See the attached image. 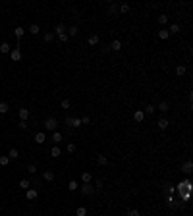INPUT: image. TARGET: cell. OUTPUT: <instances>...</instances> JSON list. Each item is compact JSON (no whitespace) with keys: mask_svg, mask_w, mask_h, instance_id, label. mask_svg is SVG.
<instances>
[{"mask_svg":"<svg viewBox=\"0 0 193 216\" xmlns=\"http://www.w3.org/2000/svg\"><path fill=\"white\" fill-rule=\"evenodd\" d=\"M43 125H44L47 131H58V120H56V118H47V120L43 122Z\"/></svg>","mask_w":193,"mask_h":216,"instance_id":"obj_1","label":"cell"},{"mask_svg":"<svg viewBox=\"0 0 193 216\" xmlns=\"http://www.w3.org/2000/svg\"><path fill=\"white\" fill-rule=\"evenodd\" d=\"M79 191H81V195H91V193H95V185L83 183V185H79Z\"/></svg>","mask_w":193,"mask_h":216,"instance_id":"obj_2","label":"cell"},{"mask_svg":"<svg viewBox=\"0 0 193 216\" xmlns=\"http://www.w3.org/2000/svg\"><path fill=\"white\" fill-rule=\"evenodd\" d=\"M68 128H81V118H66Z\"/></svg>","mask_w":193,"mask_h":216,"instance_id":"obj_3","label":"cell"},{"mask_svg":"<svg viewBox=\"0 0 193 216\" xmlns=\"http://www.w3.org/2000/svg\"><path fill=\"white\" fill-rule=\"evenodd\" d=\"M182 172H183V174H187V176H189V174L193 172V162H191V160H186V162L182 164Z\"/></svg>","mask_w":193,"mask_h":216,"instance_id":"obj_4","label":"cell"},{"mask_svg":"<svg viewBox=\"0 0 193 216\" xmlns=\"http://www.w3.org/2000/svg\"><path fill=\"white\" fill-rule=\"evenodd\" d=\"M10 56H12V60H14V62H19V60H21V50H19V48H12V50H10Z\"/></svg>","mask_w":193,"mask_h":216,"instance_id":"obj_5","label":"cell"},{"mask_svg":"<svg viewBox=\"0 0 193 216\" xmlns=\"http://www.w3.org/2000/svg\"><path fill=\"white\" fill-rule=\"evenodd\" d=\"M166 205L170 206V209H178V206L182 205V203H178L174 197H172V195H168V197H166Z\"/></svg>","mask_w":193,"mask_h":216,"instance_id":"obj_6","label":"cell"},{"mask_svg":"<svg viewBox=\"0 0 193 216\" xmlns=\"http://www.w3.org/2000/svg\"><path fill=\"white\" fill-rule=\"evenodd\" d=\"M108 50H114V52H118V50H122V41H112V43L108 44Z\"/></svg>","mask_w":193,"mask_h":216,"instance_id":"obj_7","label":"cell"},{"mask_svg":"<svg viewBox=\"0 0 193 216\" xmlns=\"http://www.w3.org/2000/svg\"><path fill=\"white\" fill-rule=\"evenodd\" d=\"M133 120L137 122V124H141V122L145 120V112H143V110H135L133 112Z\"/></svg>","mask_w":193,"mask_h":216,"instance_id":"obj_8","label":"cell"},{"mask_svg":"<svg viewBox=\"0 0 193 216\" xmlns=\"http://www.w3.org/2000/svg\"><path fill=\"white\" fill-rule=\"evenodd\" d=\"M25 195H27V201H35L37 195H39V191H37V189H31V187H29V189L25 191Z\"/></svg>","mask_w":193,"mask_h":216,"instance_id":"obj_9","label":"cell"},{"mask_svg":"<svg viewBox=\"0 0 193 216\" xmlns=\"http://www.w3.org/2000/svg\"><path fill=\"white\" fill-rule=\"evenodd\" d=\"M66 33H68V37H77V35H79V27H77V25H72V27H68V29H66Z\"/></svg>","mask_w":193,"mask_h":216,"instance_id":"obj_10","label":"cell"},{"mask_svg":"<svg viewBox=\"0 0 193 216\" xmlns=\"http://www.w3.org/2000/svg\"><path fill=\"white\" fill-rule=\"evenodd\" d=\"M168 125H170V122H168L166 118H160V120L157 122V128H158V129H162V131H164V129H168Z\"/></svg>","mask_w":193,"mask_h":216,"instance_id":"obj_11","label":"cell"},{"mask_svg":"<svg viewBox=\"0 0 193 216\" xmlns=\"http://www.w3.org/2000/svg\"><path fill=\"white\" fill-rule=\"evenodd\" d=\"M97 164L98 166H106L108 164V156H106V154H97Z\"/></svg>","mask_w":193,"mask_h":216,"instance_id":"obj_12","label":"cell"},{"mask_svg":"<svg viewBox=\"0 0 193 216\" xmlns=\"http://www.w3.org/2000/svg\"><path fill=\"white\" fill-rule=\"evenodd\" d=\"M43 180L44 181H52L54 180V172H52V170H44L43 172Z\"/></svg>","mask_w":193,"mask_h":216,"instance_id":"obj_13","label":"cell"},{"mask_svg":"<svg viewBox=\"0 0 193 216\" xmlns=\"http://www.w3.org/2000/svg\"><path fill=\"white\" fill-rule=\"evenodd\" d=\"M44 141H47V135H44V131H41V133H37V135H35V143H37V145H43Z\"/></svg>","mask_w":193,"mask_h":216,"instance_id":"obj_14","label":"cell"},{"mask_svg":"<svg viewBox=\"0 0 193 216\" xmlns=\"http://www.w3.org/2000/svg\"><path fill=\"white\" fill-rule=\"evenodd\" d=\"M157 110H160L162 114H166L168 110H170V104H168L166 100H162V102H160V104H158V106H157Z\"/></svg>","mask_w":193,"mask_h":216,"instance_id":"obj_15","label":"cell"},{"mask_svg":"<svg viewBox=\"0 0 193 216\" xmlns=\"http://www.w3.org/2000/svg\"><path fill=\"white\" fill-rule=\"evenodd\" d=\"M108 14H110V15H116V14H118V4H116V2H110V4H108Z\"/></svg>","mask_w":193,"mask_h":216,"instance_id":"obj_16","label":"cell"},{"mask_svg":"<svg viewBox=\"0 0 193 216\" xmlns=\"http://www.w3.org/2000/svg\"><path fill=\"white\" fill-rule=\"evenodd\" d=\"M87 43H89V46H97L98 44V35H89Z\"/></svg>","mask_w":193,"mask_h":216,"instance_id":"obj_17","label":"cell"},{"mask_svg":"<svg viewBox=\"0 0 193 216\" xmlns=\"http://www.w3.org/2000/svg\"><path fill=\"white\" fill-rule=\"evenodd\" d=\"M81 181H83V183H91L93 181L91 172H83V174H81Z\"/></svg>","mask_w":193,"mask_h":216,"instance_id":"obj_18","label":"cell"},{"mask_svg":"<svg viewBox=\"0 0 193 216\" xmlns=\"http://www.w3.org/2000/svg\"><path fill=\"white\" fill-rule=\"evenodd\" d=\"M27 118H29V110L27 108H19V120L27 122Z\"/></svg>","mask_w":193,"mask_h":216,"instance_id":"obj_19","label":"cell"},{"mask_svg":"<svg viewBox=\"0 0 193 216\" xmlns=\"http://www.w3.org/2000/svg\"><path fill=\"white\" fill-rule=\"evenodd\" d=\"M10 50H12V44L10 43H2V44H0V52H2V54H8Z\"/></svg>","mask_w":193,"mask_h":216,"instance_id":"obj_20","label":"cell"},{"mask_svg":"<svg viewBox=\"0 0 193 216\" xmlns=\"http://www.w3.org/2000/svg\"><path fill=\"white\" fill-rule=\"evenodd\" d=\"M182 31V27H180V23H174V25H170V29H168V33L170 35H176V33H180Z\"/></svg>","mask_w":193,"mask_h":216,"instance_id":"obj_21","label":"cell"},{"mask_svg":"<svg viewBox=\"0 0 193 216\" xmlns=\"http://www.w3.org/2000/svg\"><path fill=\"white\" fill-rule=\"evenodd\" d=\"M60 154H62V150H60V147H58V145H54V147H52V149H50V156L58 158Z\"/></svg>","mask_w":193,"mask_h":216,"instance_id":"obj_22","label":"cell"},{"mask_svg":"<svg viewBox=\"0 0 193 216\" xmlns=\"http://www.w3.org/2000/svg\"><path fill=\"white\" fill-rule=\"evenodd\" d=\"M129 12V4H118V14H128Z\"/></svg>","mask_w":193,"mask_h":216,"instance_id":"obj_23","label":"cell"},{"mask_svg":"<svg viewBox=\"0 0 193 216\" xmlns=\"http://www.w3.org/2000/svg\"><path fill=\"white\" fill-rule=\"evenodd\" d=\"M27 31H29L31 35H39L41 33V27L37 25V23H33V25H29V29H27Z\"/></svg>","mask_w":193,"mask_h":216,"instance_id":"obj_24","label":"cell"},{"mask_svg":"<svg viewBox=\"0 0 193 216\" xmlns=\"http://www.w3.org/2000/svg\"><path fill=\"white\" fill-rule=\"evenodd\" d=\"M62 33H66V25L64 23H58V25L54 27V35H62Z\"/></svg>","mask_w":193,"mask_h":216,"instance_id":"obj_25","label":"cell"},{"mask_svg":"<svg viewBox=\"0 0 193 216\" xmlns=\"http://www.w3.org/2000/svg\"><path fill=\"white\" fill-rule=\"evenodd\" d=\"M18 185H19V187H21V189H23V191H27V189H29V187H31V181H29V180H21V181H19V183H18Z\"/></svg>","mask_w":193,"mask_h":216,"instance_id":"obj_26","label":"cell"},{"mask_svg":"<svg viewBox=\"0 0 193 216\" xmlns=\"http://www.w3.org/2000/svg\"><path fill=\"white\" fill-rule=\"evenodd\" d=\"M52 141L58 145L60 141H62V133H60V131H52Z\"/></svg>","mask_w":193,"mask_h":216,"instance_id":"obj_27","label":"cell"},{"mask_svg":"<svg viewBox=\"0 0 193 216\" xmlns=\"http://www.w3.org/2000/svg\"><path fill=\"white\" fill-rule=\"evenodd\" d=\"M18 156H19V150H18V149H10L8 158H10V160H14V158H18Z\"/></svg>","mask_w":193,"mask_h":216,"instance_id":"obj_28","label":"cell"},{"mask_svg":"<svg viewBox=\"0 0 193 216\" xmlns=\"http://www.w3.org/2000/svg\"><path fill=\"white\" fill-rule=\"evenodd\" d=\"M14 35L18 37V39H21V37L25 35V29H23V27H16V29H14Z\"/></svg>","mask_w":193,"mask_h":216,"instance_id":"obj_29","label":"cell"},{"mask_svg":"<svg viewBox=\"0 0 193 216\" xmlns=\"http://www.w3.org/2000/svg\"><path fill=\"white\" fill-rule=\"evenodd\" d=\"M68 189L70 191H77V189H79V183H77L75 180H72V181L68 183Z\"/></svg>","mask_w":193,"mask_h":216,"instance_id":"obj_30","label":"cell"},{"mask_svg":"<svg viewBox=\"0 0 193 216\" xmlns=\"http://www.w3.org/2000/svg\"><path fill=\"white\" fill-rule=\"evenodd\" d=\"M168 37H170V33H168V29H160L158 31V39H162V41H166Z\"/></svg>","mask_w":193,"mask_h":216,"instance_id":"obj_31","label":"cell"},{"mask_svg":"<svg viewBox=\"0 0 193 216\" xmlns=\"http://www.w3.org/2000/svg\"><path fill=\"white\" fill-rule=\"evenodd\" d=\"M155 110H157V106H155V104H149V106L143 110V112H145V114H149V116H153V114H155Z\"/></svg>","mask_w":193,"mask_h":216,"instance_id":"obj_32","label":"cell"},{"mask_svg":"<svg viewBox=\"0 0 193 216\" xmlns=\"http://www.w3.org/2000/svg\"><path fill=\"white\" fill-rule=\"evenodd\" d=\"M75 216H87V209H85V206H77Z\"/></svg>","mask_w":193,"mask_h":216,"instance_id":"obj_33","label":"cell"},{"mask_svg":"<svg viewBox=\"0 0 193 216\" xmlns=\"http://www.w3.org/2000/svg\"><path fill=\"white\" fill-rule=\"evenodd\" d=\"M70 106H72V102H70V100H68V99H64V100H62V102H60V108H64V110H68Z\"/></svg>","mask_w":193,"mask_h":216,"instance_id":"obj_34","label":"cell"},{"mask_svg":"<svg viewBox=\"0 0 193 216\" xmlns=\"http://www.w3.org/2000/svg\"><path fill=\"white\" fill-rule=\"evenodd\" d=\"M8 162H10V158H8V154H2V156H0V166H6Z\"/></svg>","mask_w":193,"mask_h":216,"instance_id":"obj_35","label":"cell"},{"mask_svg":"<svg viewBox=\"0 0 193 216\" xmlns=\"http://www.w3.org/2000/svg\"><path fill=\"white\" fill-rule=\"evenodd\" d=\"M8 110H10V106H8L6 102H0V114H6Z\"/></svg>","mask_w":193,"mask_h":216,"instance_id":"obj_36","label":"cell"},{"mask_svg":"<svg viewBox=\"0 0 193 216\" xmlns=\"http://www.w3.org/2000/svg\"><path fill=\"white\" fill-rule=\"evenodd\" d=\"M166 21H168V15L166 14H160V15H158V23H160V25H164Z\"/></svg>","mask_w":193,"mask_h":216,"instance_id":"obj_37","label":"cell"},{"mask_svg":"<svg viewBox=\"0 0 193 216\" xmlns=\"http://www.w3.org/2000/svg\"><path fill=\"white\" fill-rule=\"evenodd\" d=\"M176 73H178V75H183V73H186V66H183V64H182V66H178V68H176Z\"/></svg>","mask_w":193,"mask_h":216,"instance_id":"obj_38","label":"cell"},{"mask_svg":"<svg viewBox=\"0 0 193 216\" xmlns=\"http://www.w3.org/2000/svg\"><path fill=\"white\" fill-rule=\"evenodd\" d=\"M128 216H141V214H139L137 209H131V210H128Z\"/></svg>","mask_w":193,"mask_h":216,"instance_id":"obj_39","label":"cell"},{"mask_svg":"<svg viewBox=\"0 0 193 216\" xmlns=\"http://www.w3.org/2000/svg\"><path fill=\"white\" fill-rule=\"evenodd\" d=\"M89 124H91L89 116H83V118H81V125H89Z\"/></svg>","mask_w":193,"mask_h":216,"instance_id":"obj_40","label":"cell"},{"mask_svg":"<svg viewBox=\"0 0 193 216\" xmlns=\"http://www.w3.org/2000/svg\"><path fill=\"white\" fill-rule=\"evenodd\" d=\"M52 39H54V33H44V41H47V43H50Z\"/></svg>","mask_w":193,"mask_h":216,"instance_id":"obj_41","label":"cell"},{"mask_svg":"<svg viewBox=\"0 0 193 216\" xmlns=\"http://www.w3.org/2000/svg\"><path fill=\"white\" fill-rule=\"evenodd\" d=\"M27 172H29V174H35L37 172V166L35 164H29V166H27Z\"/></svg>","mask_w":193,"mask_h":216,"instance_id":"obj_42","label":"cell"},{"mask_svg":"<svg viewBox=\"0 0 193 216\" xmlns=\"http://www.w3.org/2000/svg\"><path fill=\"white\" fill-rule=\"evenodd\" d=\"M18 128H19V129H27V122H23V120H19V124H18Z\"/></svg>","mask_w":193,"mask_h":216,"instance_id":"obj_43","label":"cell"},{"mask_svg":"<svg viewBox=\"0 0 193 216\" xmlns=\"http://www.w3.org/2000/svg\"><path fill=\"white\" fill-rule=\"evenodd\" d=\"M66 149H68V153H73V150H75V143H68Z\"/></svg>","mask_w":193,"mask_h":216,"instance_id":"obj_44","label":"cell"},{"mask_svg":"<svg viewBox=\"0 0 193 216\" xmlns=\"http://www.w3.org/2000/svg\"><path fill=\"white\" fill-rule=\"evenodd\" d=\"M58 39H60V41H62V43H66V41H68V39H70V37H68V33H62V35H58Z\"/></svg>","mask_w":193,"mask_h":216,"instance_id":"obj_45","label":"cell"},{"mask_svg":"<svg viewBox=\"0 0 193 216\" xmlns=\"http://www.w3.org/2000/svg\"><path fill=\"white\" fill-rule=\"evenodd\" d=\"M182 197L186 199V201H189V197H191V191H187V193H182Z\"/></svg>","mask_w":193,"mask_h":216,"instance_id":"obj_46","label":"cell"},{"mask_svg":"<svg viewBox=\"0 0 193 216\" xmlns=\"http://www.w3.org/2000/svg\"><path fill=\"white\" fill-rule=\"evenodd\" d=\"M102 187V180H97V183H95V189H101Z\"/></svg>","mask_w":193,"mask_h":216,"instance_id":"obj_47","label":"cell"},{"mask_svg":"<svg viewBox=\"0 0 193 216\" xmlns=\"http://www.w3.org/2000/svg\"><path fill=\"white\" fill-rule=\"evenodd\" d=\"M160 216H164V214H160Z\"/></svg>","mask_w":193,"mask_h":216,"instance_id":"obj_48","label":"cell"}]
</instances>
